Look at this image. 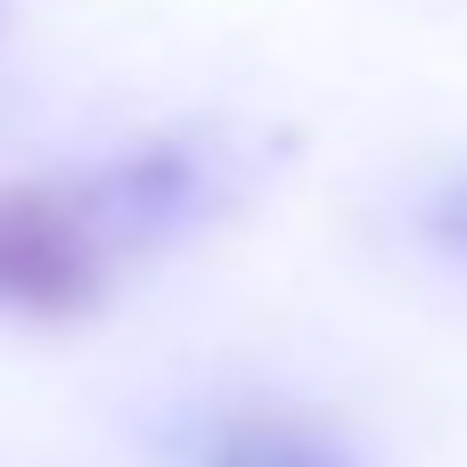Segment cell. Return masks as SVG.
<instances>
[{
    "instance_id": "obj_1",
    "label": "cell",
    "mask_w": 467,
    "mask_h": 467,
    "mask_svg": "<svg viewBox=\"0 0 467 467\" xmlns=\"http://www.w3.org/2000/svg\"><path fill=\"white\" fill-rule=\"evenodd\" d=\"M107 296V246L82 197L49 181H0V312L82 320Z\"/></svg>"
}]
</instances>
